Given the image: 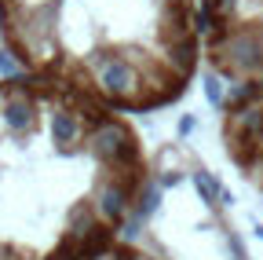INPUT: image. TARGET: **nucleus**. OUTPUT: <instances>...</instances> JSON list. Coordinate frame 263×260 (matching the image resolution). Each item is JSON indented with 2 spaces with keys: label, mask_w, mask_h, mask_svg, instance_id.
<instances>
[{
  "label": "nucleus",
  "mask_w": 263,
  "mask_h": 260,
  "mask_svg": "<svg viewBox=\"0 0 263 260\" xmlns=\"http://www.w3.org/2000/svg\"><path fill=\"white\" fill-rule=\"evenodd\" d=\"M150 187L128 114L59 77L0 81V256L88 260L124 238Z\"/></svg>",
  "instance_id": "obj_1"
},
{
  "label": "nucleus",
  "mask_w": 263,
  "mask_h": 260,
  "mask_svg": "<svg viewBox=\"0 0 263 260\" xmlns=\"http://www.w3.org/2000/svg\"><path fill=\"white\" fill-rule=\"evenodd\" d=\"M0 37L26 74L121 114L172 107L201 66L197 0H0Z\"/></svg>",
  "instance_id": "obj_2"
},
{
  "label": "nucleus",
  "mask_w": 263,
  "mask_h": 260,
  "mask_svg": "<svg viewBox=\"0 0 263 260\" xmlns=\"http://www.w3.org/2000/svg\"><path fill=\"white\" fill-rule=\"evenodd\" d=\"M201 59L230 88L263 84V0H197Z\"/></svg>",
  "instance_id": "obj_3"
},
{
  "label": "nucleus",
  "mask_w": 263,
  "mask_h": 260,
  "mask_svg": "<svg viewBox=\"0 0 263 260\" xmlns=\"http://www.w3.org/2000/svg\"><path fill=\"white\" fill-rule=\"evenodd\" d=\"M219 143L238 176L263 194V84L230 88L219 103Z\"/></svg>",
  "instance_id": "obj_4"
},
{
  "label": "nucleus",
  "mask_w": 263,
  "mask_h": 260,
  "mask_svg": "<svg viewBox=\"0 0 263 260\" xmlns=\"http://www.w3.org/2000/svg\"><path fill=\"white\" fill-rule=\"evenodd\" d=\"M0 260H18V256H0ZM88 260H164V256L154 253V249L143 246V242H128V238H121V242H114L110 249L95 253V256H88Z\"/></svg>",
  "instance_id": "obj_5"
}]
</instances>
